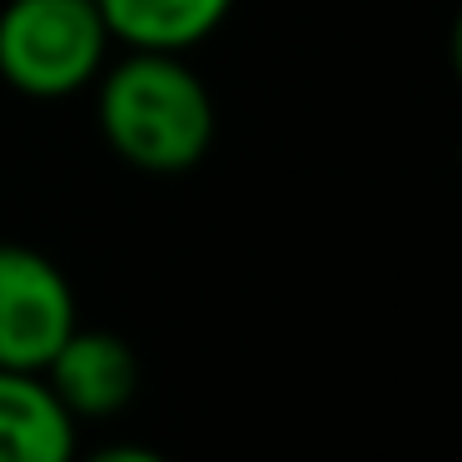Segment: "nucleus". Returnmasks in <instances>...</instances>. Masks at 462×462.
Returning a JSON list of instances; mask_svg holds the SVG:
<instances>
[{
  "instance_id": "f257e3e1",
  "label": "nucleus",
  "mask_w": 462,
  "mask_h": 462,
  "mask_svg": "<svg viewBox=\"0 0 462 462\" xmlns=\"http://www.w3.org/2000/svg\"><path fill=\"white\" fill-rule=\"evenodd\" d=\"M95 120L125 164L144 174H184L209 154L219 115L214 95L184 55L130 51L95 80Z\"/></svg>"
},
{
  "instance_id": "f03ea898",
  "label": "nucleus",
  "mask_w": 462,
  "mask_h": 462,
  "mask_svg": "<svg viewBox=\"0 0 462 462\" xmlns=\"http://www.w3.org/2000/svg\"><path fill=\"white\" fill-rule=\"evenodd\" d=\"M110 25L95 0H5L0 80L31 100H65L100 80Z\"/></svg>"
},
{
  "instance_id": "7ed1b4c3",
  "label": "nucleus",
  "mask_w": 462,
  "mask_h": 462,
  "mask_svg": "<svg viewBox=\"0 0 462 462\" xmlns=\"http://www.w3.org/2000/svg\"><path fill=\"white\" fill-rule=\"evenodd\" d=\"M75 323V289L60 263L31 244H0V368L41 373Z\"/></svg>"
},
{
  "instance_id": "20e7f679",
  "label": "nucleus",
  "mask_w": 462,
  "mask_h": 462,
  "mask_svg": "<svg viewBox=\"0 0 462 462\" xmlns=\"http://www.w3.org/2000/svg\"><path fill=\"white\" fill-rule=\"evenodd\" d=\"M51 393L65 402L75 422L80 418H115L140 393V358L110 328H80L55 348V358L41 368Z\"/></svg>"
},
{
  "instance_id": "39448f33",
  "label": "nucleus",
  "mask_w": 462,
  "mask_h": 462,
  "mask_svg": "<svg viewBox=\"0 0 462 462\" xmlns=\"http://www.w3.org/2000/svg\"><path fill=\"white\" fill-rule=\"evenodd\" d=\"M75 418L41 373L0 368V462H70Z\"/></svg>"
},
{
  "instance_id": "423d86ee",
  "label": "nucleus",
  "mask_w": 462,
  "mask_h": 462,
  "mask_svg": "<svg viewBox=\"0 0 462 462\" xmlns=\"http://www.w3.org/2000/svg\"><path fill=\"white\" fill-rule=\"evenodd\" d=\"M115 45L184 55L204 45L239 0H95Z\"/></svg>"
},
{
  "instance_id": "0eeeda50",
  "label": "nucleus",
  "mask_w": 462,
  "mask_h": 462,
  "mask_svg": "<svg viewBox=\"0 0 462 462\" xmlns=\"http://www.w3.org/2000/svg\"><path fill=\"white\" fill-rule=\"evenodd\" d=\"M95 462H160V452H150V448H100L95 452Z\"/></svg>"
},
{
  "instance_id": "6e6552de",
  "label": "nucleus",
  "mask_w": 462,
  "mask_h": 462,
  "mask_svg": "<svg viewBox=\"0 0 462 462\" xmlns=\"http://www.w3.org/2000/svg\"><path fill=\"white\" fill-rule=\"evenodd\" d=\"M448 65H452V75L462 80V11L452 15V25H448Z\"/></svg>"
}]
</instances>
